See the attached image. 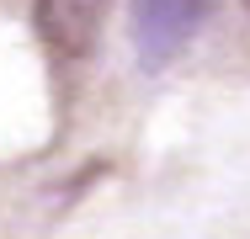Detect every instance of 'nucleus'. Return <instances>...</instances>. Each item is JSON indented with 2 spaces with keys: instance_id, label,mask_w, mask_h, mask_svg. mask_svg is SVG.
I'll return each mask as SVG.
<instances>
[{
  "instance_id": "2",
  "label": "nucleus",
  "mask_w": 250,
  "mask_h": 239,
  "mask_svg": "<svg viewBox=\"0 0 250 239\" xmlns=\"http://www.w3.org/2000/svg\"><path fill=\"white\" fill-rule=\"evenodd\" d=\"M112 0H32V21L38 38L48 43V53L59 59H85L101 43Z\"/></svg>"
},
{
  "instance_id": "1",
  "label": "nucleus",
  "mask_w": 250,
  "mask_h": 239,
  "mask_svg": "<svg viewBox=\"0 0 250 239\" xmlns=\"http://www.w3.org/2000/svg\"><path fill=\"white\" fill-rule=\"evenodd\" d=\"M213 0H133V53L144 69H165L208 21Z\"/></svg>"
},
{
  "instance_id": "3",
  "label": "nucleus",
  "mask_w": 250,
  "mask_h": 239,
  "mask_svg": "<svg viewBox=\"0 0 250 239\" xmlns=\"http://www.w3.org/2000/svg\"><path fill=\"white\" fill-rule=\"evenodd\" d=\"M245 11H250V0H245Z\"/></svg>"
}]
</instances>
